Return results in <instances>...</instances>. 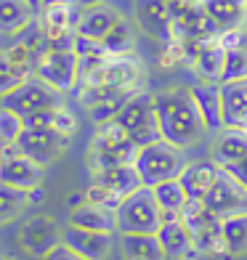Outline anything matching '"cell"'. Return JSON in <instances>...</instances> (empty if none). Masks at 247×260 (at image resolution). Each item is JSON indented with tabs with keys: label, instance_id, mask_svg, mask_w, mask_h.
Segmentation results:
<instances>
[{
	"label": "cell",
	"instance_id": "cell-32",
	"mask_svg": "<svg viewBox=\"0 0 247 260\" xmlns=\"http://www.w3.org/2000/svg\"><path fill=\"white\" fill-rule=\"evenodd\" d=\"M6 56H8V61L14 64L16 69L24 77H32V72H38V61H40V56L35 53L32 48H27L24 43H11L8 45V51H6Z\"/></svg>",
	"mask_w": 247,
	"mask_h": 260
},
{
	"label": "cell",
	"instance_id": "cell-19",
	"mask_svg": "<svg viewBox=\"0 0 247 260\" xmlns=\"http://www.w3.org/2000/svg\"><path fill=\"white\" fill-rule=\"evenodd\" d=\"M122 16L117 14L112 6H93V8H82L80 24H77V35H85L93 40H104L109 35V29L120 21Z\"/></svg>",
	"mask_w": 247,
	"mask_h": 260
},
{
	"label": "cell",
	"instance_id": "cell-17",
	"mask_svg": "<svg viewBox=\"0 0 247 260\" xmlns=\"http://www.w3.org/2000/svg\"><path fill=\"white\" fill-rule=\"evenodd\" d=\"M0 181L29 191V188L40 186V181H43V165L32 162L24 154L11 157V159H0Z\"/></svg>",
	"mask_w": 247,
	"mask_h": 260
},
{
	"label": "cell",
	"instance_id": "cell-20",
	"mask_svg": "<svg viewBox=\"0 0 247 260\" xmlns=\"http://www.w3.org/2000/svg\"><path fill=\"white\" fill-rule=\"evenodd\" d=\"M223 64H226V48L218 43V40H210L202 43L199 51L192 61V69L199 80H207V82H221L223 75Z\"/></svg>",
	"mask_w": 247,
	"mask_h": 260
},
{
	"label": "cell",
	"instance_id": "cell-16",
	"mask_svg": "<svg viewBox=\"0 0 247 260\" xmlns=\"http://www.w3.org/2000/svg\"><path fill=\"white\" fill-rule=\"evenodd\" d=\"M242 157H247V130L231 127V125L218 130L213 138V146H210V159H215L221 168H229Z\"/></svg>",
	"mask_w": 247,
	"mask_h": 260
},
{
	"label": "cell",
	"instance_id": "cell-2",
	"mask_svg": "<svg viewBox=\"0 0 247 260\" xmlns=\"http://www.w3.org/2000/svg\"><path fill=\"white\" fill-rule=\"evenodd\" d=\"M138 151L141 149L136 146L131 133L114 120V122H107V125H99V130L93 133L90 144H88L85 165H88L90 173L117 168V165H136Z\"/></svg>",
	"mask_w": 247,
	"mask_h": 260
},
{
	"label": "cell",
	"instance_id": "cell-13",
	"mask_svg": "<svg viewBox=\"0 0 247 260\" xmlns=\"http://www.w3.org/2000/svg\"><path fill=\"white\" fill-rule=\"evenodd\" d=\"M192 99L199 109V117L205 122V130L210 133H218V130L226 127V120H223V85L221 82H207L199 80L189 88Z\"/></svg>",
	"mask_w": 247,
	"mask_h": 260
},
{
	"label": "cell",
	"instance_id": "cell-23",
	"mask_svg": "<svg viewBox=\"0 0 247 260\" xmlns=\"http://www.w3.org/2000/svg\"><path fill=\"white\" fill-rule=\"evenodd\" d=\"M90 178L112 188L114 194L120 197H128L133 194L136 188H141L144 183H141V175L136 170V165H117V168H107V170H99V173H90Z\"/></svg>",
	"mask_w": 247,
	"mask_h": 260
},
{
	"label": "cell",
	"instance_id": "cell-31",
	"mask_svg": "<svg viewBox=\"0 0 247 260\" xmlns=\"http://www.w3.org/2000/svg\"><path fill=\"white\" fill-rule=\"evenodd\" d=\"M27 205H29V194L24 191V188L8 186V183L0 181V220L16 218Z\"/></svg>",
	"mask_w": 247,
	"mask_h": 260
},
{
	"label": "cell",
	"instance_id": "cell-42",
	"mask_svg": "<svg viewBox=\"0 0 247 260\" xmlns=\"http://www.w3.org/2000/svg\"><path fill=\"white\" fill-rule=\"evenodd\" d=\"M234 181H239L244 188H247V157H242L239 162H234V165H229V168H223Z\"/></svg>",
	"mask_w": 247,
	"mask_h": 260
},
{
	"label": "cell",
	"instance_id": "cell-38",
	"mask_svg": "<svg viewBox=\"0 0 247 260\" xmlns=\"http://www.w3.org/2000/svg\"><path fill=\"white\" fill-rule=\"evenodd\" d=\"M75 53L80 56V61H82V58H90V56H99V53H107V51H104V45L99 40L85 38V35H77L75 38Z\"/></svg>",
	"mask_w": 247,
	"mask_h": 260
},
{
	"label": "cell",
	"instance_id": "cell-45",
	"mask_svg": "<svg viewBox=\"0 0 247 260\" xmlns=\"http://www.w3.org/2000/svg\"><path fill=\"white\" fill-rule=\"evenodd\" d=\"M0 260H14V257H0Z\"/></svg>",
	"mask_w": 247,
	"mask_h": 260
},
{
	"label": "cell",
	"instance_id": "cell-48",
	"mask_svg": "<svg viewBox=\"0 0 247 260\" xmlns=\"http://www.w3.org/2000/svg\"><path fill=\"white\" fill-rule=\"evenodd\" d=\"M244 130H247V127H244Z\"/></svg>",
	"mask_w": 247,
	"mask_h": 260
},
{
	"label": "cell",
	"instance_id": "cell-40",
	"mask_svg": "<svg viewBox=\"0 0 247 260\" xmlns=\"http://www.w3.org/2000/svg\"><path fill=\"white\" fill-rule=\"evenodd\" d=\"M53 112L56 109H43V112H35V114H27L24 117V127H53Z\"/></svg>",
	"mask_w": 247,
	"mask_h": 260
},
{
	"label": "cell",
	"instance_id": "cell-33",
	"mask_svg": "<svg viewBox=\"0 0 247 260\" xmlns=\"http://www.w3.org/2000/svg\"><path fill=\"white\" fill-rule=\"evenodd\" d=\"M247 80V48H231L226 51V64H223L221 85L226 82H239Z\"/></svg>",
	"mask_w": 247,
	"mask_h": 260
},
{
	"label": "cell",
	"instance_id": "cell-27",
	"mask_svg": "<svg viewBox=\"0 0 247 260\" xmlns=\"http://www.w3.org/2000/svg\"><path fill=\"white\" fill-rule=\"evenodd\" d=\"M35 19L29 0H0V32L16 35Z\"/></svg>",
	"mask_w": 247,
	"mask_h": 260
},
{
	"label": "cell",
	"instance_id": "cell-47",
	"mask_svg": "<svg viewBox=\"0 0 247 260\" xmlns=\"http://www.w3.org/2000/svg\"><path fill=\"white\" fill-rule=\"evenodd\" d=\"M186 260H189V257H186Z\"/></svg>",
	"mask_w": 247,
	"mask_h": 260
},
{
	"label": "cell",
	"instance_id": "cell-36",
	"mask_svg": "<svg viewBox=\"0 0 247 260\" xmlns=\"http://www.w3.org/2000/svg\"><path fill=\"white\" fill-rule=\"evenodd\" d=\"M24 80H29V77L21 75L19 69L8 61V56H6V53H0V99H3L6 93H11L14 88H19Z\"/></svg>",
	"mask_w": 247,
	"mask_h": 260
},
{
	"label": "cell",
	"instance_id": "cell-15",
	"mask_svg": "<svg viewBox=\"0 0 247 260\" xmlns=\"http://www.w3.org/2000/svg\"><path fill=\"white\" fill-rule=\"evenodd\" d=\"M64 244L72 247V250L77 255H82L85 260H104L112 252V234L67 226L64 229Z\"/></svg>",
	"mask_w": 247,
	"mask_h": 260
},
{
	"label": "cell",
	"instance_id": "cell-8",
	"mask_svg": "<svg viewBox=\"0 0 247 260\" xmlns=\"http://www.w3.org/2000/svg\"><path fill=\"white\" fill-rule=\"evenodd\" d=\"M38 77L43 82H48L51 88L61 90H72L80 82V56L72 51H53L48 48L40 61H38Z\"/></svg>",
	"mask_w": 247,
	"mask_h": 260
},
{
	"label": "cell",
	"instance_id": "cell-26",
	"mask_svg": "<svg viewBox=\"0 0 247 260\" xmlns=\"http://www.w3.org/2000/svg\"><path fill=\"white\" fill-rule=\"evenodd\" d=\"M223 120L231 127H247V80L223 85Z\"/></svg>",
	"mask_w": 247,
	"mask_h": 260
},
{
	"label": "cell",
	"instance_id": "cell-39",
	"mask_svg": "<svg viewBox=\"0 0 247 260\" xmlns=\"http://www.w3.org/2000/svg\"><path fill=\"white\" fill-rule=\"evenodd\" d=\"M218 43H221L226 51H231V48H247V32H244L242 27L226 29V32L218 35Z\"/></svg>",
	"mask_w": 247,
	"mask_h": 260
},
{
	"label": "cell",
	"instance_id": "cell-4",
	"mask_svg": "<svg viewBox=\"0 0 247 260\" xmlns=\"http://www.w3.org/2000/svg\"><path fill=\"white\" fill-rule=\"evenodd\" d=\"M186 165L189 162L183 157V149L168 144L165 138L144 146L136 157V170L141 175V183L149 188H155L157 183H165V181L181 178Z\"/></svg>",
	"mask_w": 247,
	"mask_h": 260
},
{
	"label": "cell",
	"instance_id": "cell-3",
	"mask_svg": "<svg viewBox=\"0 0 247 260\" xmlns=\"http://www.w3.org/2000/svg\"><path fill=\"white\" fill-rule=\"evenodd\" d=\"M117 234H157L162 226V210L157 205L155 188L141 186L128 194L114 210Z\"/></svg>",
	"mask_w": 247,
	"mask_h": 260
},
{
	"label": "cell",
	"instance_id": "cell-25",
	"mask_svg": "<svg viewBox=\"0 0 247 260\" xmlns=\"http://www.w3.org/2000/svg\"><path fill=\"white\" fill-rule=\"evenodd\" d=\"M202 8L218 24L221 32L242 27L247 16V3H242V0H202Z\"/></svg>",
	"mask_w": 247,
	"mask_h": 260
},
{
	"label": "cell",
	"instance_id": "cell-41",
	"mask_svg": "<svg viewBox=\"0 0 247 260\" xmlns=\"http://www.w3.org/2000/svg\"><path fill=\"white\" fill-rule=\"evenodd\" d=\"M40 260H85V257L77 255V252L72 250V247H67V244L61 242V244L53 247V250H51L48 255H45V257H40Z\"/></svg>",
	"mask_w": 247,
	"mask_h": 260
},
{
	"label": "cell",
	"instance_id": "cell-1",
	"mask_svg": "<svg viewBox=\"0 0 247 260\" xmlns=\"http://www.w3.org/2000/svg\"><path fill=\"white\" fill-rule=\"evenodd\" d=\"M160 130L168 144L178 149L194 146L205 133V122L199 117V109L192 99L189 88H165L155 93Z\"/></svg>",
	"mask_w": 247,
	"mask_h": 260
},
{
	"label": "cell",
	"instance_id": "cell-30",
	"mask_svg": "<svg viewBox=\"0 0 247 260\" xmlns=\"http://www.w3.org/2000/svg\"><path fill=\"white\" fill-rule=\"evenodd\" d=\"M128 96H133V90H122V88H112V85H80L77 90V101L82 109H93V106L109 104L117 99H128Z\"/></svg>",
	"mask_w": 247,
	"mask_h": 260
},
{
	"label": "cell",
	"instance_id": "cell-10",
	"mask_svg": "<svg viewBox=\"0 0 247 260\" xmlns=\"http://www.w3.org/2000/svg\"><path fill=\"white\" fill-rule=\"evenodd\" d=\"M64 242V231L58 229V223L48 215H35L29 218L19 231V244L35 257H45L53 247Z\"/></svg>",
	"mask_w": 247,
	"mask_h": 260
},
{
	"label": "cell",
	"instance_id": "cell-44",
	"mask_svg": "<svg viewBox=\"0 0 247 260\" xmlns=\"http://www.w3.org/2000/svg\"><path fill=\"white\" fill-rule=\"evenodd\" d=\"M77 3H80L82 8H93V6H104L107 0H77Z\"/></svg>",
	"mask_w": 247,
	"mask_h": 260
},
{
	"label": "cell",
	"instance_id": "cell-28",
	"mask_svg": "<svg viewBox=\"0 0 247 260\" xmlns=\"http://www.w3.org/2000/svg\"><path fill=\"white\" fill-rule=\"evenodd\" d=\"M133 43H136V27H133V21H128V19H120L109 29L107 38L101 40L104 51L109 56H128L133 51Z\"/></svg>",
	"mask_w": 247,
	"mask_h": 260
},
{
	"label": "cell",
	"instance_id": "cell-34",
	"mask_svg": "<svg viewBox=\"0 0 247 260\" xmlns=\"http://www.w3.org/2000/svg\"><path fill=\"white\" fill-rule=\"evenodd\" d=\"M24 133V117L0 106V144H16Z\"/></svg>",
	"mask_w": 247,
	"mask_h": 260
},
{
	"label": "cell",
	"instance_id": "cell-35",
	"mask_svg": "<svg viewBox=\"0 0 247 260\" xmlns=\"http://www.w3.org/2000/svg\"><path fill=\"white\" fill-rule=\"evenodd\" d=\"M85 197H88V202H93V205H99V207H107V210H117L120 207V202L125 197H120V194H114L112 188H107V186H101V183H96V181H90V186L85 188Z\"/></svg>",
	"mask_w": 247,
	"mask_h": 260
},
{
	"label": "cell",
	"instance_id": "cell-12",
	"mask_svg": "<svg viewBox=\"0 0 247 260\" xmlns=\"http://www.w3.org/2000/svg\"><path fill=\"white\" fill-rule=\"evenodd\" d=\"M173 21H175V14L168 0H136V24L149 38H155L160 43L170 40Z\"/></svg>",
	"mask_w": 247,
	"mask_h": 260
},
{
	"label": "cell",
	"instance_id": "cell-9",
	"mask_svg": "<svg viewBox=\"0 0 247 260\" xmlns=\"http://www.w3.org/2000/svg\"><path fill=\"white\" fill-rule=\"evenodd\" d=\"M16 144L21 146L24 157H29L32 162H38V165H43V168H45V165L56 162L58 157L64 154V151L69 149V144H72V138L61 136L53 127H40V130L24 127V133L19 136Z\"/></svg>",
	"mask_w": 247,
	"mask_h": 260
},
{
	"label": "cell",
	"instance_id": "cell-22",
	"mask_svg": "<svg viewBox=\"0 0 247 260\" xmlns=\"http://www.w3.org/2000/svg\"><path fill=\"white\" fill-rule=\"evenodd\" d=\"M120 250L125 260H168L157 234H120Z\"/></svg>",
	"mask_w": 247,
	"mask_h": 260
},
{
	"label": "cell",
	"instance_id": "cell-14",
	"mask_svg": "<svg viewBox=\"0 0 247 260\" xmlns=\"http://www.w3.org/2000/svg\"><path fill=\"white\" fill-rule=\"evenodd\" d=\"M221 173L223 168L215 159H194L183 168L178 181L183 183L189 199H205L210 194V188L215 186V181L221 178Z\"/></svg>",
	"mask_w": 247,
	"mask_h": 260
},
{
	"label": "cell",
	"instance_id": "cell-37",
	"mask_svg": "<svg viewBox=\"0 0 247 260\" xmlns=\"http://www.w3.org/2000/svg\"><path fill=\"white\" fill-rule=\"evenodd\" d=\"M53 130H58V133L67 136V138H75V133H77V117H75V112L58 104L56 112H53Z\"/></svg>",
	"mask_w": 247,
	"mask_h": 260
},
{
	"label": "cell",
	"instance_id": "cell-6",
	"mask_svg": "<svg viewBox=\"0 0 247 260\" xmlns=\"http://www.w3.org/2000/svg\"><path fill=\"white\" fill-rule=\"evenodd\" d=\"M144 82V64L136 56H109L99 69L80 75V85H112L122 90H141Z\"/></svg>",
	"mask_w": 247,
	"mask_h": 260
},
{
	"label": "cell",
	"instance_id": "cell-5",
	"mask_svg": "<svg viewBox=\"0 0 247 260\" xmlns=\"http://www.w3.org/2000/svg\"><path fill=\"white\" fill-rule=\"evenodd\" d=\"M117 122L131 133V138L136 141L138 149L155 144V141H162L155 93H149V90L133 93V96L128 99V104L122 106V112L117 114Z\"/></svg>",
	"mask_w": 247,
	"mask_h": 260
},
{
	"label": "cell",
	"instance_id": "cell-29",
	"mask_svg": "<svg viewBox=\"0 0 247 260\" xmlns=\"http://www.w3.org/2000/svg\"><path fill=\"white\" fill-rule=\"evenodd\" d=\"M223 242H226L229 257H239L247 252V215H231L221 220Z\"/></svg>",
	"mask_w": 247,
	"mask_h": 260
},
{
	"label": "cell",
	"instance_id": "cell-18",
	"mask_svg": "<svg viewBox=\"0 0 247 260\" xmlns=\"http://www.w3.org/2000/svg\"><path fill=\"white\" fill-rule=\"evenodd\" d=\"M157 236H160V244H162L168 260H186L194 252V236H192V229L183 220L162 223Z\"/></svg>",
	"mask_w": 247,
	"mask_h": 260
},
{
	"label": "cell",
	"instance_id": "cell-7",
	"mask_svg": "<svg viewBox=\"0 0 247 260\" xmlns=\"http://www.w3.org/2000/svg\"><path fill=\"white\" fill-rule=\"evenodd\" d=\"M0 106H6V109L16 112L21 117L43 112V109H56L58 106V90L51 88L48 82H43L40 77H29V80L21 82L19 88L6 93V96L0 99Z\"/></svg>",
	"mask_w": 247,
	"mask_h": 260
},
{
	"label": "cell",
	"instance_id": "cell-24",
	"mask_svg": "<svg viewBox=\"0 0 247 260\" xmlns=\"http://www.w3.org/2000/svg\"><path fill=\"white\" fill-rule=\"evenodd\" d=\"M155 197H157V205L162 210V223H170V220H181V212L189 202V194L178 178L173 181H165L155 186Z\"/></svg>",
	"mask_w": 247,
	"mask_h": 260
},
{
	"label": "cell",
	"instance_id": "cell-11",
	"mask_svg": "<svg viewBox=\"0 0 247 260\" xmlns=\"http://www.w3.org/2000/svg\"><path fill=\"white\" fill-rule=\"evenodd\" d=\"M205 205L221 220L231 218V215H247V188L223 170L221 178L215 181V186L210 188V194L205 197Z\"/></svg>",
	"mask_w": 247,
	"mask_h": 260
},
{
	"label": "cell",
	"instance_id": "cell-21",
	"mask_svg": "<svg viewBox=\"0 0 247 260\" xmlns=\"http://www.w3.org/2000/svg\"><path fill=\"white\" fill-rule=\"evenodd\" d=\"M69 226H77V229H88V231H104V234H114L117 231V220H114V212L107 207H99L93 202H85L75 207L69 212Z\"/></svg>",
	"mask_w": 247,
	"mask_h": 260
},
{
	"label": "cell",
	"instance_id": "cell-46",
	"mask_svg": "<svg viewBox=\"0 0 247 260\" xmlns=\"http://www.w3.org/2000/svg\"><path fill=\"white\" fill-rule=\"evenodd\" d=\"M242 3H247V0H242Z\"/></svg>",
	"mask_w": 247,
	"mask_h": 260
},
{
	"label": "cell",
	"instance_id": "cell-43",
	"mask_svg": "<svg viewBox=\"0 0 247 260\" xmlns=\"http://www.w3.org/2000/svg\"><path fill=\"white\" fill-rule=\"evenodd\" d=\"M29 205H40L43 202V199H45V194H43V188L40 186H35V188H29Z\"/></svg>",
	"mask_w": 247,
	"mask_h": 260
}]
</instances>
